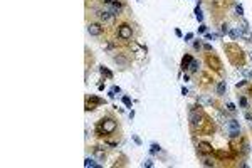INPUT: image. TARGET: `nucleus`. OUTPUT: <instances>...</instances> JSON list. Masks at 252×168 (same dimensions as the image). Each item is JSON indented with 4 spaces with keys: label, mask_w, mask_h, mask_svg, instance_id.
Here are the masks:
<instances>
[{
    "label": "nucleus",
    "mask_w": 252,
    "mask_h": 168,
    "mask_svg": "<svg viewBox=\"0 0 252 168\" xmlns=\"http://www.w3.org/2000/svg\"><path fill=\"white\" fill-rule=\"evenodd\" d=\"M190 126H192V129H197L198 133H204V135H210L213 131L212 121L207 118L202 111H192L190 113Z\"/></svg>",
    "instance_id": "1"
},
{
    "label": "nucleus",
    "mask_w": 252,
    "mask_h": 168,
    "mask_svg": "<svg viewBox=\"0 0 252 168\" xmlns=\"http://www.w3.org/2000/svg\"><path fill=\"white\" fill-rule=\"evenodd\" d=\"M116 126L118 124L113 118H103L101 123L96 126V133L99 136H109V135H113L116 131Z\"/></svg>",
    "instance_id": "2"
},
{
    "label": "nucleus",
    "mask_w": 252,
    "mask_h": 168,
    "mask_svg": "<svg viewBox=\"0 0 252 168\" xmlns=\"http://www.w3.org/2000/svg\"><path fill=\"white\" fill-rule=\"evenodd\" d=\"M223 49H225V52H229V59H230V62H232L234 66H242L244 64V59H242L244 52L239 46L227 44V46H223Z\"/></svg>",
    "instance_id": "3"
},
{
    "label": "nucleus",
    "mask_w": 252,
    "mask_h": 168,
    "mask_svg": "<svg viewBox=\"0 0 252 168\" xmlns=\"http://www.w3.org/2000/svg\"><path fill=\"white\" fill-rule=\"evenodd\" d=\"M96 17L101 24H114V17L116 15H113L109 10L103 9V10H96Z\"/></svg>",
    "instance_id": "4"
},
{
    "label": "nucleus",
    "mask_w": 252,
    "mask_h": 168,
    "mask_svg": "<svg viewBox=\"0 0 252 168\" xmlns=\"http://www.w3.org/2000/svg\"><path fill=\"white\" fill-rule=\"evenodd\" d=\"M118 37L121 40H129L133 37V30L131 27L128 25V24H121L119 27H118Z\"/></svg>",
    "instance_id": "5"
},
{
    "label": "nucleus",
    "mask_w": 252,
    "mask_h": 168,
    "mask_svg": "<svg viewBox=\"0 0 252 168\" xmlns=\"http://www.w3.org/2000/svg\"><path fill=\"white\" fill-rule=\"evenodd\" d=\"M103 30H104V27H103L101 22H91V24H87V32L93 37H99L103 34Z\"/></svg>",
    "instance_id": "6"
},
{
    "label": "nucleus",
    "mask_w": 252,
    "mask_h": 168,
    "mask_svg": "<svg viewBox=\"0 0 252 168\" xmlns=\"http://www.w3.org/2000/svg\"><path fill=\"white\" fill-rule=\"evenodd\" d=\"M207 64H208V67L213 71H220L222 69V62H220V59L215 56V54H207Z\"/></svg>",
    "instance_id": "7"
},
{
    "label": "nucleus",
    "mask_w": 252,
    "mask_h": 168,
    "mask_svg": "<svg viewBox=\"0 0 252 168\" xmlns=\"http://www.w3.org/2000/svg\"><path fill=\"white\" fill-rule=\"evenodd\" d=\"M227 128H229L230 138H239L240 136V128H239V123L235 119H229L227 121Z\"/></svg>",
    "instance_id": "8"
},
{
    "label": "nucleus",
    "mask_w": 252,
    "mask_h": 168,
    "mask_svg": "<svg viewBox=\"0 0 252 168\" xmlns=\"http://www.w3.org/2000/svg\"><path fill=\"white\" fill-rule=\"evenodd\" d=\"M197 150H198V155H212L213 153L212 145H208V143H205V141H200L198 146H197Z\"/></svg>",
    "instance_id": "9"
},
{
    "label": "nucleus",
    "mask_w": 252,
    "mask_h": 168,
    "mask_svg": "<svg viewBox=\"0 0 252 168\" xmlns=\"http://www.w3.org/2000/svg\"><path fill=\"white\" fill-rule=\"evenodd\" d=\"M96 104H103V99L96 98V96H91L86 99V111H93Z\"/></svg>",
    "instance_id": "10"
},
{
    "label": "nucleus",
    "mask_w": 252,
    "mask_h": 168,
    "mask_svg": "<svg viewBox=\"0 0 252 168\" xmlns=\"http://www.w3.org/2000/svg\"><path fill=\"white\" fill-rule=\"evenodd\" d=\"M113 61L116 62L118 66H121V67H126V66H128V62H129V61L126 59V56L123 54V52H119V54H114V56H113Z\"/></svg>",
    "instance_id": "11"
},
{
    "label": "nucleus",
    "mask_w": 252,
    "mask_h": 168,
    "mask_svg": "<svg viewBox=\"0 0 252 168\" xmlns=\"http://www.w3.org/2000/svg\"><path fill=\"white\" fill-rule=\"evenodd\" d=\"M193 61V57L190 56V54H185L183 56V59H182V69H188V66H190V62Z\"/></svg>",
    "instance_id": "12"
},
{
    "label": "nucleus",
    "mask_w": 252,
    "mask_h": 168,
    "mask_svg": "<svg viewBox=\"0 0 252 168\" xmlns=\"http://www.w3.org/2000/svg\"><path fill=\"white\" fill-rule=\"evenodd\" d=\"M225 88H227L225 81H220V82L217 84V94H219V96H223V94H225Z\"/></svg>",
    "instance_id": "13"
},
{
    "label": "nucleus",
    "mask_w": 252,
    "mask_h": 168,
    "mask_svg": "<svg viewBox=\"0 0 252 168\" xmlns=\"http://www.w3.org/2000/svg\"><path fill=\"white\" fill-rule=\"evenodd\" d=\"M198 67H200V64H198V61H192V62H190V66H188V71H190V72H192V74H193V72H197V71H198Z\"/></svg>",
    "instance_id": "14"
},
{
    "label": "nucleus",
    "mask_w": 252,
    "mask_h": 168,
    "mask_svg": "<svg viewBox=\"0 0 252 168\" xmlns=\"http://www.w3.org/2000/svg\"><path fill=\"white\" fill-rule=\"evenodd\" d=\"M94 155H96L99 160H104V158H106V155H104V150H101L99 146H94Z\"/></svg>",
    "instance_id": "15"
},
{
    "label": "nucleus",
    "mask_w": 252,
    "mask_h": 168,
    "mask_svg": "<svg viewBox=\"0 0 252 168\" xmlns=\"http://www.w3.org/2000/svg\"><path fill=\"white\" fill-rule=\"evenodd\" d=\"M200 156H202V165H204V167H215V161L208 160L205 155H200Z\"/></svg>",
    "instance_id": "16"
},
{
    "label": "nucleus",
    "mask_w": 252,
    "mask_h": 168,
    "mask_svg": "<svg viewBox=\"0 0 252 168\" xmlns=\"http://www.w3.org/2000/svg\"><path fill=\"white\" fill-rule=\"evenodd\" d=\"M84 167H99V165H97L93 158H86V161H84Z\"/></svg>",
    "instance_id": "17"
},
{
    "label": "nucleus",
    "mask_w": 252,
    "mask_h": 168,
    "mask_svg": "<svg viewBox=\"0 0 252 168\" xmlns=\"http://www.w3.org/2000/svg\"><path fill=\"white\" fill-rule=\"evenodd\" d=\"M99 71H101V74H103V76H106V78H109V79L113 78V72H111V71H108L106 67H101Z\"/></svg>",
    "instance_id": "18"
},
{
    "label": "nucleus",
    "mask_w": 252,
    "mask_h": 168,
    "mask_svg": "<svg viewBox=\"0 0 252 168\" xmlns=\"http://www.w3.org/2000/svg\"><path fill=\"white\" fill-rule=\"evenodd\" d=\"M195 17H197V20H198V22H202V20H204V15H202V12H200V9H198V7L195 9Z\"/></svg>",
    "instance_id": "19"
},
{
    "label": "nucleus",
    "mask_w": 252,
    "mask_h": 168,
    "mask_svg": "<svg viewBox=\"0 0 252 168\" xmlns=\"http://www.w3.org/2000/svg\"><path fill=\"white\" fill-rule=\"evenodd\" d=\"M239 103H240V106H242V108H247V106H249L247 99L244 98V96H240V98H239Z\"/></svg>",
    "instance_id": "20"
},
{
    "label": "nucleus",
    "mask_w": 252,
    "mask_h": 168,
    "mask_svg": "<svg viewBox=\"0 0 252 168\" xmlns=\"http://www.w3.org/2000/svg\"><path fill=\"white\" fill-rule=\"evenodd\" d=\"M116 93H119V88H118V86H114V88L109 91V98H114V96H116Z\"/></svg>",
    "instance_id": "21"
},
{
    "label": "nucleus",
    "mask_w": 252,
    "mask_h": 168,
    "mask_svg": "<svg viewBox=\"0 0 252 168\" xmlns=\"http://www.w3.org/2000/svg\"><path fill=\"white\" fill-rule=\"evenodd\" d=\"M123 103H125L128 108H131V99L128 98V96H125V98H123Z\"/></svg>",
    "instance_id": "22"
},
{
    "label": "nucleus",
    "mask_w": 252,
    "mask_h": 168,
    "mask_svg": "<svg viewBox=\"0 0 252 168\" xmlns=\"http://www.w3.org/2000/svg\"><path fill=\"white\" fill-rule=\"evenodd\" d=\"M227 111H230V113H234V111H235V106H234V103H227Z\"/></svg>",
    "instance_id": "23"
},
{
    "label": "nucleus",
    "mask_w": 252,
    "mask_h": 168,
    "mask_svg": "<svg viewBox=\"0 0 252 168\" xmlns=\"http://www.w3.org/2000/svg\"><path fill=\"white\" fill-rule=\"evenodd\" d=\"M156 151H160V146L158 145H151V153H156Z\"/></svg>",
    "instance_id": "24"
},
{
    "label": "nucleus",
    "mask_w": 252,
    "mask_h": 168,
    "mask_svg": "<svg viewBox=\"0 0 252 168\" xmlns=\"http://www.w3.org/2000/svg\"><path fill=\"white\" fill-rule=\"evenodd\" d=\"M143 167H148V168H150V167H153V161H151V160H146L145 163H143Z\"/></svg>",
    "instance_id": "25"
},
{
    "label": "nucleus",
    "mask_w": 252,
    "mask_h": 168,
    "mask_svg": "<svg viewBox=\"0 0 252 168\" xmlns=\"http://www.w3.org/2000/svg\"><path fill=\"white\" fill-rule=\"evenodd\" d=\"M220 30H222L223 34H227V32H229V27H227V24H223L222 27H220Z\"/></svg>",
    "instance_id": "26"
},
{
    "label": "nucleus",
    "mask_w": 252,
    "mask_h": 168,
    "mask_svg": "<svg viewBox=\"0 0 252 168\" xmlns=\"http://www.w3.org/2000/svg\"><path fill=\"white\" fill-rule=\"evenodd\" d=\"M235 10H237V14H239V15H242V14H244V9L240 7V5H237V9H235Z\"/></svg>",
    "instance_id": "27"
},
{
    "label": "nucleus",
    "mask_w": 252,
    "mask_h": 168,
    "mask_svg": "<svg viewBox=\"0 0 252 168\" xmlns=\"http://www.w3.org/2000/svg\"><path fill=\"white\" fill-rule=\"evenodd\" d=\"M193 47H195L197 50H198V49H202V44H200V42H195V44H193Z\"/></svg>",
    "instance_id": "28"
},
{
    "label": "nucleus",
    "mask_w": 252,
    "mask_h": 168,
    "mask_svg": "<svg viewBox=\"0 0 252 168\" xmlns=\"http://www.w3.org/2000/svg\"><path fill=\"white\" fill-rule=\"evenodd\" d=\"M244 72H245V76H247L249 79H252V71H244Z\"/></svg>",
    "instance_id": "29"
},
{
    "label": "nucleus",
    "mask_w": 252,
    "mask_h": 168,
    "mask_svg": "<svg viewBox=\"0 0 252 168\" xmlns=\"http://www.w3.org/2000/svg\"><path fill=\"white\" fill-rule=\"evenodd\" d=\"M204 49L210 52V50H212V46H210V44H205V46H204Z\"/></svg>",
    "instance_id": "30"
},
{
    "label": "nucleus",
    "mask_w": 252,
    "mask_h": 168,
    "mask_svg": "<svg viewBox=\"0 0 252 168\" xmlns=\"http://www.w3.org/2000/svg\"><path fill=\"white\" fill-rule=\"evenodd\" d=\"M192 37H193V34H187V35H185V40H190Z\"/></svg>",
    "instance_id": "31"
},
{
    "label": "nucleus",
    "mask_w": 252,
    "mask_h": 168,
    "mask_svg": "<svg viewBox=\"0 0 252 168\" xmlns=\"http://www.w3.org/2000/svg\"><path fill=\"white\" fill-rule=\"evenodd\" d=\"M245 118L249 119V121H252V114H251V113H245Z\"/></svg>",
    "instance_id": "32"
},
{
    "label": "nucleus",
    "mask_w": 252,
    "mask_h": 168,
    "mask_svg": "<svg viewBox=\"0 0 252 168\" xmlns=\"http://www.w3.org/2000/svg\"><path fill=\"white\" fill-rule=\"evenodd\" d=\"M244 84H245V81H240V82H237V88H242Z\"/></svg>",
    "instance_id": "33"
},
{
    "label": "nucleus",
    "mask_w": 252,
    "mask_h": 168,
    "mask_svg": "<svg viewBox=\"0 0 252 168\" xmlns=\"http://www.w3.org/2000/svg\"><path fill=\"white\" fill-rule=\"evenodd\" d=\"M198 32H205V25H200L198 27Z\"/></svg>",
    "instance_id": "34"
},
{
    "label": "nucleus",
    "mask_w": 252,
    "mask_h": 168,
    "mask_svg": "<svg viewBox=\"0 0 252 168\" xmlns=\"http://www.w3.org/2000/svg\"><path fill=\"white\" fill-rule=\"evenodd\" d=\"M251 128H252V121H251Z\"/></svg>",
    "instance_id": "35"
}]
</instances>
